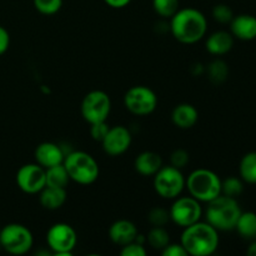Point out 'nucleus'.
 Returning a JSON list of instances; mask_svg holds the SVG:
<instances>
[{
  "label": "nucleus",
  "mask_w": 256,
  "mask_h": 256,
  "mask_svg": "<svg viewBox=\"0 0 256 256\" xmlns=\"http://www.w3.org/2000/svg\"><path fill=\"white\" fill-rule=\"evenodd\" d=\"M109 6L114 8V9H122V8H125L126 5H129V2L132 0H104Z\"/></svg>",
  "instance_id": "nucleus-36"
},
{
  "label": "nucleus",
  "mask_w": 256,
  "mask_h": 256,
  "mask_svg": "<svg viewBox=\"0 0 256 256\" xmlns=\"http://www.w3.org/2000/svg\"><path fill=\"white\" fill-rule=\"evenodd\" d=\"M112 112V100L102 90L88 92L82 102V115L89 124L106 122Z\"/></svg>",
  "instance_id": "nucleus-8"
},
{
  "label": "nucleus",
  "mask_w": 256,
  "mask_h": 256,
  "mask_svg": "<svg viewBox=\"0 0 256 256\" xmlns=\"http://www.w3.org/2000/svg\"><path fill=\"white\" fill-rule=\"evenodd\" d=\"M244 190V185H242V179L235 176H230L222 182V194L226 195V196L236 198Z\"/></svg>",
  "instance_id": "nucleus-27"
},
{
  "label": "nucleus",
  "mask_w": 256,
  "mask_h": 256,
  "mask_svg": "<svg viewBox=\"0 0 256 256\" xmlns=\"http://www.w3.org/2000/svg\"><path fill=\"white\" fill-rule=\"evenodd\" d=\"M34 244L32 232L22 224L5 225L0 229V245L2 249L12 255H24Z\"/></svg>",
  "instance_id": "nucleus-6"
},
{
  "label": "nucleus",
  "mask_w": 256,
  "mask_h": 256,
  "mask_svg": "<svg viewBox=\"0 0 256 256\" xmlns=\"http://www.w3.org/2000/svg\"><path fill=\"white\" fill-rule=\"evenodd\" d=\"M185 178L182 170L170 166H162L154 175V189L162 199H175L180 196L185 188Z\"/></svg>",
  "instance_id": "nucleus-7"
},
{
  "label": "nucleus",
  "mask_w": 256,
  "mask_h": 256,
  "mask_svg": "<svg viewBox=\"0 0 256 256\" xmlns=\"http://www.w3.org/2000/svg\"><path fill=\"white\" fill-rule=\"evenodd\" d=\"M180 244L186 250L188 255L209 256L216 252L219 246L218 230L209 222H198L184 228Z\"/></svg>",
  "instance_id": "nucleus-2"
},
{
  "label": "nucleus",
  "mask_w": 256,
  "mask_h": 256,
  "mask_svg": "<svg viewBox=\"0 0 256 256\" xmlns=\"http://www.w3.org/2000/svg\"><path fill=\"white\" fill-rule=\"evenodd\" d=\"M232 36L244 42H250L256 38V18L250 14H240L230 22Z\"/></svg>",
  "instance_id": "nucleus-15"
},
{
  "label": "nucleus",
  "mask_w": 256,
  "mask_h": 256,
  "mask_svg": "<svg viewBox=\"0 0 256 256\" xmlns=\"http://www.w3.org/2000/svg\"><path fill=\"white\" fill-rule=\"evenodd\" d=\"M135 170L142 176H154L162 166V159L158 152H142L134 162Z\"/></svg>",
  "instance_id": "nucleus-17"
},
{
  "label": "nucleus",
  "mask_w": 256,
  "mask_h": 256,
  "mask_svg": "<svg viewBox=\"0 0 256 256\" xmlns=\"http://www.w3.org/2000/svg\"><path fill=\"white\" fill-rule=\"evenodd\" d=\"M170 30L178 42L195 44L206 34L208 20L200 10L194 8L179 9L170 18Z\"/></svg>",
  "instance_id": "nucleus-1"
},
{
  "label": "nucleus",
  "mask_w": 256,
  "mask_h": 256,
  "mask_svg": "<svg viewBox=\"0 0 256 256\" xmlns=\"http://www.w3.org/2000/svg\"><path fill=\"white\" fill-rule=\"evenodd\" d=\"M212 16L216 22H222V24H228L234 18V12H232V8L226 4H218L215 5L212 9Z\"/></svg>",
  "instance_id": "nucleus-30"
},
{
  "label": "nucleus",
  "mask_w": 256,
  "mask_h": 256,
  "mask_svg": "<svg viewBox=\"0 0 256 256\" xmlns=\"http://www.w3.org/2000/svg\"><path fill=\"white\" fill-rule=\"evenodd\" d=\"M239 172L245 182L256 184V152H250L242 156Z\"/></svg>",
  "instance_id": "nucleus-23"
},
{
  "label": "nucleus",
  "mask_w": 256,
  "mask_h": 256,
  "mask_svg": "<svg viewBox=\"0 0 256 256\" xmlns=\"http://www.w3.org/2000/svg\"><path fill=\"white\" fill-rule=\"evenodd\" d=\"M152 8L159 16L170 19L179 10V0H152Z\"/></svg>",
  "instance_id": "nucleus-26"
},
{
  "label": "nucleus",
  "mask_w": 256,
  "mask_h": 256,
  "mask_svg": "<svg viewBox=\"0 0 256 256\" xmlns=\"http://www.w3.org/2000/svg\"><path fill=\"white\" fill-rule=\"evenodd\" d=\"M125 108L132 114L144 116L149 115L156 109L158 96L150 88L144 85H136L130 88L124 96Z\"/></svg>",
  "instance_id": "nucleus-9"
},
{
  "label": "nucleus",
  "mask_w": 256,
  "mask_h": 256,
  "mask_svg": "<svg viewBox=\"0 0 256 256\" xmlns=\"http://www.w3.org/2000/svg\"><path fill=\"white\" fill-rule=\"evenodd\" d=\"M170 220L178 226L186 228L195 224L202 219V209L200 202L192 196L175 198L172 208L169 210Z\"/></svg>",
  "instance_id": "nucleus-11"
},
{
  "label": "nucleus",
  "mask_w": 256,
  "mask_h": 256,
  "mask_svg": "<svg viewBox=\"0 0 256 256\" xmlns=\"http://www.w3.org/2000/svg\"><path fill=\"white\" fill-rule=\"evenodd\" d=\"M240 214L242 209L236 199L222 194L208 202L205 212L206 222L218 232H230L235 229Z\"/></svg>",
  "instance_id": "nucleus-3"
},
{
  "label": "nucleus",
  "mask_w": 256,
  "mask_h": 256,
  "mask_svg": "<svg viewBox=\"0 0 256 256\" xmlns=\"http://www.w3.org/2000/svg\"><path fill=\"white\" fill-rule=\"evenodd\" d=\"M198 119H199V112H198L196 108L188 102L179 104L174 108L172 112V122L175 126L180 128V129H190L196 124Z\"/></svg>",
  "instance_id": "nucleus-18"
},
{
  "label": "nucleus",
  "mask_w": 256,
  "mask_h": 256,
  "mask_svg": "<svg viewBox=\"0 0 256 256\" xmlns=\"http://www.w3.org/2000/svg\"><path fill=\"white\" fill-rule=\"evenodd\" d=\"M189 162V152L184 149H176L170 155V164L174 168L182 170Z\"/></svg>",
  "instance_id": "nucleus-31"
},
{
  "label": "nucleus",
  "mask_w": 256,
  "mask_h": 256,
  "mask_svg": "<svg viewBox=\"0 0 256 256\" xmlns=\"http://www.w3.org/2000/svg\"><path fill=\"white\" fill-rule=\"evenodd\" d=\"M148 220L152 226L164 228L169 222L170 214L168 210L162 209V208H152L148 214Z\"/></svg>",
  "instance_id": "nucleus-29"
},
{
  "label": "nucleus",
  "mask_w": 256,
  "mask_h": 256,
  "mask_svg": "<svg viewBox=\"0 0 256 256\" xmlns=\"http://www.w3.org/2000/svg\"><path fill=\"white\" fill-rule=\"evenodd\" d=\"M162 256H188L186 250L182 244H169L162 250Z\"/></svg>",
  "instance_id": "nucleus-34"
},
{
  "label": "nucleus",
  "mask_w": 256,
  "mask_h": 256,
  "mask_svg": "<svg viewBox=\"0 0 256 256\" xmlns=\"http://www.w3.org/2000/svg\"><path fill=\"white\" fill-rule=\"evenodd\" d=\"M102 149L110 156H119L124 154L132 145V134L122 125L110 128L102 142Z\"/></svg>",
  "instance_id": "nucleus-13"
},
{
  "label": "nucleus",
  "mask_w": 256,
  "mask_h": 256,
  "mask_svg": "<svg viewBox=\"0 0 256 256\" xmlns=\"http://www.w3.org/2000/svg\"><path fill=\"white\" fill-rule=\"evenodd\" d=\"M69 182L70 178L64 164L55 165V166L45 169V186L66 189Z\"/></svg>",
  "instance_id": "nucleus-21"
},
{
  "label": "nucleus",
  "mask_w": 256,
  "mask_h": 256,
  "mask_svg": "<svg viewBox=\"0 0 256 256\" xmlns=\"http://www.w3.org/2000/svg\"><path fill=\"white\" fill-rule=\"evenodd\" d=\"M64 166L70 180L80 185H90L99 178V165L96 160L85 152H72L65 155Z\"/></svg>",
  "instance_id": "nucleus-5"
},
{
  "label": "nucleus",
  "mask_w": 256,
  "mask_h": 256,
  "mask_svg": "<svg viewBox=\"0 0 256 256\" xmlns=\"http://www.w3.org/2000/svg\"><path fill=\"white\" fill-rule=\"evenodd\" d=\"M235 229L244 239H256V214L252 212H245L240 214Z\"/></svg>",
  "instance_id": "nucleus-22"
},
{
  "label": "nucleus",
  "mask_w": 256,
  "mask_h": 256,
  "mask_svg": "<svg viewBox=\"0 0 256 256\" xmlns=\"http://www.w3.org/2000/svg\"><path fill=\"white\" fill-rule=\"evenodd\" d=\"M190 196L200 202H209L222 195V179L209 169H196L185 182Z\"/></svg>",
  "instance_id": "nucleus-4"
},
{
  "label": "nucleus",
  "mask_w": 256,
  "mask_h": 256,
  "mask_svg": "<svg viewBox=\"0 0 256 256\" xmlns=\"http://www.w3.org/2000/svg\"><path fill=\"white\" fill-rule=\"evenodd\" d=\"M0 250H2V245H0Z\"/></svg>",
  "instance_id": "nucleus-38"
},
{
  "label": "nucleus",
  "mask_w": 256,
  "mask_h": 256,
  "mask_svg": "<svg viewBox=\"0 0 256 256\" xmlns=\"http://www.w3.org/2000/svg\"><path fill=\"white\" fill-rule=\"evenodd\" d=\"M78 236L72 226L66 222H58L50 226L46 232V242L55 255H72Z\"/></svg>",
  "instance_id": "nucleus-10"
},
{
  "label": "nucleus",
  "mask_w": 256,
  "mask_h": 256,
  "mask_svg": "<svg viewBox=\"0 0 256 256\" xmlns=\"http://www.w3.org/2000/svg\"><path fill=\"white\" fill-rule=\"evenodd\" d=\"M170 235L164 228L152 226L146 236V242L152 249L162 250L170 244Z\"/></svg>",
  "instance_id": "nucleus-24"
},
{
  "label": "nucleus",
  "mask_w": 256,
  "mask_h": 256,
  "mask_svg": "<svg viewBox=\"0 0 256 256\" xmlns=\"http://www.w3.org/2000/svg\"><path fill=\"white\" fill-rule=\"evenodd\" d=\"M138 236V229L130 220H118L112 222L109 229V238L115 245L124 246L129 242H135Z\"/></svg>",
  "instance_id": "nucleus-16"
},
{
  "label": "nucleus",
  "mask_w": 256,
  "mask_h": 256,
  "mask_svg": "<svg viewBox=\"0 0 256 256\" xmlns=\"http://www.w3.org/2000/svg\"><path fill=\"white\" fill-rule=\"evenodd\" d=\"M90 134H92V139L96 140V142H102V139L105 138V135L109 132L110 126L109 124H106V122H94V124H90Z\"/></svg>",
  "instance_id": "nucleus-33"
},
{
  "label": "nucleus",
  "mask_w": 256,
  "mask_h": 256,
  "mask_svg": "<svg viewBox=\"0 0 256 256\" xmlns=\"http://www.w3.org/2000/svg\"><path fill=\"white\" fill-rule=\"evenodd\" d=\"M206 50L212 55H224L229 52L234 46V38L232 32H215L208 38L206 40Z\"/></svg>",
  "instance_id": "nucleus-19"
},
{
  "label": "nucleus",
  "mask_w": 256,
  "mask_h": 256,
  "mask_svg": "<svg viewBox=\"0 0 256 256\" xmlns=\"http://www.w3.org/2000/svg\"><path fill=\"white\" fill-rule=\"evenodd\" d=\"M35 160L44 169L55 166L64 162L65 154L62 148L55 142H42L35 149Z\"/></svg>",
  "instance_id": "nucleus-14"
},
{
  "label": "nucleus",
  "mask_w": 256,
  "mask_h": 256,
  "mask_svg": "<svg viewBox=\"0 0 256 256\" xmlns=\"http://www.w3.org/2000/svg\"><path fill=\"white\" fill-rule=\"evenodd\" d=\"M10 45V35L5 28L0 26V56L6 52Z\"/></svg>",
  "instance_id": "nucleus-35"
},
{
  "label": "nucleus",
  "mask_w": 256,
  "mask_h": 256,
  "mask_svg": "<svg viewBox=\"0 0 256 256\" xmlns=\"http://www.w3.org/2000/svg\"><path fill=\"white\" fill-rule=\"evenodd\" d=\"M39 200L44 209L58 210L66 202V190L62 188L45 186L40 192Z\"/></svg>",
  "instance_id": "nucleus-20"
},
{
  "label": "nucleus",
  "mask_w": 256,
  "mask_h": 256,
  "mask_svg": "<svg viewBox=\"0 0 256 256\" xmlns=\"http://www.w3.org/2000/svg\"><path fill=\"white\" fill-rule=\"evenodd\" d=\"M248 255L249 256H256V240L250 244L249 249H248Z\"/></svg>",
  "instance_id": "nucleus-37"
},
{
  "label": "nucleus",
  "mask_w": 256,
  "mask_h": 256,
  "mask_svg": "<svg viewBox=\"0 0 256 256\" xmlns=\"http://www.w3.org/2000/svg\"><path fill=\"white\" fill-rule=\"evenodd\" d=\"M16 184L26 194H38L45 188V169L39 164H25L18 170Z\"/></svg>",
  "instance_id": "nucleus-12"
},
{
  "label": "nucleus",
  "mask_w": 256,
  "mask_h": 256,
  "mask_svg": "<svg viewBox=\"0 0 256 256\" xmlns=\"http://www.w3.org/2000/svg\"><path fill=\"white\" fill-rule=\"evenodd\" d=\"M120 254H122V256H145L146 255V250H145L142 244L138 242H132L122 246Z\"/></svg>",
  "instance_id": "nucleus-32"
},
{
  "label": "nucleus",
  "mask_w": 256,
  "mask_h": 256,
  "mask_svg": "<svg viewBox=\"0 0 256 256\" xmlns=\"http://www.w3.org/2000/svg\"><path fill=\"white\" fill-rule=\"evenodd\" d=\"M229 75V68L224 60L216 59L212 62L208 66V76L214 84H220L226 80Z\"/></svg>",
  "instance_id": "nucleus-25"
},
{
  "label": "nucleus",
  "mask_w": 256,
  "mask_h": 256,
  "mask_svg": "<svg viewBox=\"0 0 256 256\" xmlns=\"http://www.w3.org/2000/svg\"><path fill=\"white\" fill-rule=\"evenodd\" d=\"M35 9L44 15H52L62 6V0H32Z\"/></svg>",
  "instance_id": "nucleus-28"
}]
</instances>
